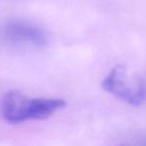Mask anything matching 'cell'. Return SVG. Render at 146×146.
Segmentation results:
<instances>
[{
    "mask_svg": "<svg viewBox=\"0 0 146 146\" xmlns=\"http://www.w3.org/2000/svg\"><path fill=\"white\" fill-rule=\"evenodd\" d=\"M65 105L66 102L58 98H29L19 91H10L3 97L1 110L6 121L17 124L46 119Z\"/></svg>",
    "mask_w": 146,
    "mask_h": 146,
    "instance_id": "cell-1",
    "label": "cell"
},
{
    "mask_svg": "<svg viewBox=\"0 0 146 146\" xmlns=\"http://www.w3.org/2000/svg\"><path fill=\"white\" fill-rule=\"evenodd\" d=\"M102 87L131 105L141 104L145 96L142 79L136 74H130L123 65H117L111 69L104 78Z\"/></svg>",
    "mask_w": 146,
    "mask_h": 146,
    "instance_id": "cell-2",
    "label": "cell"
},
{
    "mask_svg": "<svg viewBox=\"0 0 146 146\" xmlns=\"http://www.w3.org/2000/svg\"><path fill=\"white\" fill-rule=\"evenodd\" d=\"M1 37L5 42L16 46H44L47 38L37 26L23 21H11L1 29Z\"/></svg>",
    "mask_w": 146,
    "mask_h": 146,
    "instance_id": "cell-3",
    "label": "cell"
},
{
    "mask_svg": "<svg viewBox=\"0 0 146 146\" xmlns=\"http://www.w3.org/2000/svg\"><path fill=\"white\" fill-rule=\"evenodd\" d=\"M120 146H136V145H128V144H124V145H120Z\"/></svg>",
    "mask_w": 146,
    "mask_h": 146,
    "instance_id": "cell-4",
    "label": "cell"
}]
</instances>
